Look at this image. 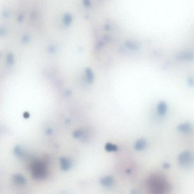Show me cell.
I'll return each instance as SVG.
<instances>
[{"mask_svg": "<svg viewBox=\"0 0 194 194\" xmlns=\"http://www.w3.org/2000/svg\"><path fill=\"white\" fill-rule=\"evenodd\" d=\"M179 165L183 167H189L194 165V154L189 150L180 152L178 156Z\"/></svg>", "mask_w": 194, "mask_h": 194, "instance_id": "3", "label": "cell"}, {"mask_svg": "<svg viewBox=\"0 0 194 194\" xmlns=\"http://www.w3.org/2000/svg\"><path fill=\"white\" fill-rule=\"evenodd\" d=\"M52 132H53V130H52L51 129H50V128H48V129L46 130V133H47L48 134V135L51 134L52 133Z\"/></svg>", "mask_w": 194, "mask_h": 194, "instance_id": "14", "label": "cell"}, {"mask_svg": "<svg viewBox=\"0 0 194 194\" xmlns=\"http://www.w3.org/2000/svg\"><path fill=\"white\" fill-rule=\"evenodd\" d=\"M87 79L89 83H92L94 81V75L90 70H87L86 72Z\"/></svg>", "mask_w": 194, "mask_h": 194, "instance_id": "13", "label": "cell"}, {"mask_svg": "<svg viewBox=\"0 0 194 194\" xmlns=\"http://www.w3.org/2000/svg\"><path fill=\"white\" fill-rule=\"evenodd\" d=\"M100 184L105 187L109 188L113 186L114 183V179L110 175H107L102 177L100 180Z\"/></svg>", "mask_w": 194, "mask_h": 194, "instance_id": "8", "label": "cell"}, {"mask_svg": "<svg viewBox=\"0 0 194 194\" xmlns=\"http://www.w3.org/2000/svg\"><path fill=\"white\" fill-rule=\"evenodd\" d=\"M176 129L178 132L183 134H189L193 130V126L189 122H184L179 123Z\"/></svg>", "mask_w": 194, "mask_h": 194, "instance_id": "4", "label": "cell"}, {"mask_svg": "<svg viewBox=\"0 0 194 194\" xmlns=\"http://www.w3.org/2000/svg\"><path fill=\"white\" fill-rule=\"evenodd\" d=\"M72 136L77 140H83L88 136V133L84 129H76L73 132Z\"/></svg>", "mask_w": 194, "mask_h": 194, "instance_id": "10", "label": "cell"}, {"mask_svg": "<svg viewBox=\"0 0 194 194\" xmlns=\"http://www.w3.org/2000/svg\"><path fill=\"white\" fill-rule=\"evenodd\" d=\"M168 111V105L164 101L159 102L156 107V112L157 114L160 116H164L166 115Z\"/></svg>", "mask_w": 194, "mask_h": 194, "instance_id": "5", "label": "cell"}, {"mask_svg": "<svg viewBox=\"0 0 194 194\" xmlns=\"http://www.w3.org/2000/svg\"><path fill=\"white\" fill-rule=\"evenodd\" d=\"M12 180L15 185L22 186L26 185V179L24 176V175L20 174H15L13 176Z\"/></svg>", "mask_w": 194, "mask_h": 194, "instance_id": "9", "label": "cell"}, {"mask_svg": "<svg viewBox=\"0 0 194 194\" xmlns=\"http://www.w3.org/2000/svg\"><path fill=\"white\" fill-rule=\"evenodd\" d=\"M24 117L25 118H28L29 116H30V114L28 113V112H25V113L24 114Z\"/></svg>", "mask_w": 194, "mask_h": 194, "instance_id": "15", "label": "cell"}, {"mask_svg": "<svg viewBox=\"0 0 194 194\" xmlns=\"http://www.w3.org/2000/svg\"><path fill=\"white\" fill-rule=\"evenodd\" d=\"M13 153L15 156L18 158H22L25 156V152L22 147L17 145L14 147L13 149Z\"/></svg>", "mask_w": 194, "mask_h": 194, "instance_id": "11", "label": "cell"}, {"mask_svg": "<svg viewBox=\"0 0 194 194\" xmlns=\"http://www.w3.org/2000/svg\"><path fill=\"white\" fill-rule=\"evenodd\" d=\"M148 190L154 194H167L170 192L171 185L164 175L156 173L150 175L146 180Z\"/></svg>", "mask_w": 194, "mask_h": 194, "instance_id": "1", "label": "cell"}, {"mask_svg": "<svg viewBox=\"0 0 194 194\" xmlns=\"http://www.w3.org/2000/svg\"><path fill=\"white\" fill-rule=\"evenodd\" d=\"M61 169L63 171L69 170L72 166V162L70 158L66 156H62L59 159Z\"/></svg>", "mask_w": 194, "mask_h": 194, "instance_id": "6", "label": "cell"}, {"mask_svg": "<svg viewBox=\"0 0 194 194\" xmlns=\"http://www.w3.org/2000/svg\"><path fill=\"white\" fill-rule=\"evenodd\" d=\"M105 150L108 152H117L118 150V147L116 145L110 143V142H108L105 145Z\"/></svg>", "mask_w": 194, "mask_h": 194, "instance_id": "12", "label": "cell"}, {"mask_svg": "<svg viewBox=\"0 0 194 194\" xmlns=\"http://www.w3.org/2000/svg\"><path fill=\"white\" fill-rule=\"evenodd\" d=\"M147 146V141L144 138H141L138 139L134 143V149L138 152L143 151L146 148Z\"/></svg>", "mask_w": 194, "mask_h": 194, "instance_id": "7", "label": "cell"}, {"mask_svg": "<svg viewBox=\"0 0 194 194\" xmlns=\"http://www.w3.org/2000/svg\"><path fill=\"white\" fill-rule=\"evenodd\" d=\"M31 176L37 180H43L48 175V166L44 161L35 159L30 166Z\"/></svg>", "mask_w": 194, "mask_h": 194, "instance_id": "2", "label": "cell"}]
</instances>
